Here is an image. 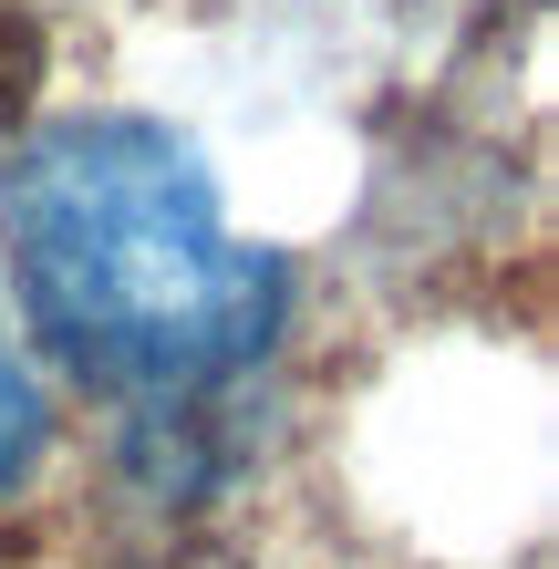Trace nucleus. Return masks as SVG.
<instances>
[{
	"label": "nucleus",
	"instance_id": "obj_1",
	"mask_svg": "<svg viewBox=\"0 0 559 569\" xmlns=\"http://www.w3.org/2000/svg\"><path fill=\"white\" fill-rule=\"evenodd\" d=\"M0 249L21 321L124 425L146 497H208L249 456V383L280 352L290 270L156 114H52L0 156Z\"/></svg>",
	"mask_w": 559,
	"mask_h": 569
},
{
	"label": "nucleus",
	"instance_id": "obj_2",
	"mask_svg": "<svg viewBox=\"0 0 559 569\" xmlns=\"http://www.w3.org/2000/svg\"><path fill=\"white\" fill-rule=\"evenodd\" d=\"M52 456V415H42V383H31V362L11 352V331H0V497L42 477Z\"/></svg>",
	"mask_w": 559,
	"mask_h": 569
}]
</instances>
